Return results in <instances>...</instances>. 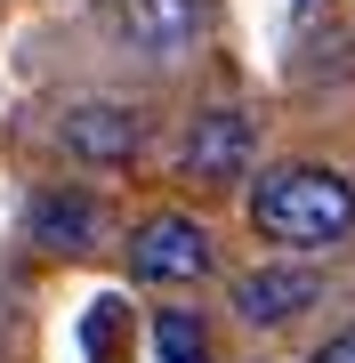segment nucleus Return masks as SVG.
Here are the masks:
<instances>
[{
	"mask_svg": "<svg viewBox=\"0 0 355 363\" xmlns=\"http://www.w3.org/2000/svg\"><path fill=\"white\" fill-rule=\"evenodd\" d=\"M242 210H250V234L259 242L315 259V250L355 234V178L331 169V162H275V169H259V186H250Z\"/></svg>",
	"mask_w": 355,
	"mask_h": 363,
	"instance_id": "nucleus-1",
	"label": "nucleus"
},
{
	"mask_svg": "<svg viewBox=\"0 0 355 363\" xmlns=\"http://www.w3.org/2000/svg\"><path fill=\"white\" fill-rule=\"evenodd\" d=\"M210 267H218V242H210V226L186 218V210H154V218L130 226V274L137 283L186 291V283H202Z\"/></svg>",
	"mask_w": 355,
	"mask_h": 363,
	"instance_id": "nucleus-2",
	"label": "nucleus"
},
{
	"mask_svg": "<svg viewBox=\"0 0 355 363\" xmlns=\"http://www.w3.org/2000/svg\"><path fill=\"white\" fill-rule=\"evenodd\" d=\"M250 162H259V121L242 105H202L178 138V178H194V186H235L250 178Z\"/></svg>",
	"mask_w": 355,
	"mask_h": 363,
	"instance_id": "nucleus-3",
	"label": "nucleus"
},
{
	"mask_svg": "<svg viewBox=\"0 0 355 363\" xmlns=\"http://www.w3.org/2000/svg\"><path fill=\"white\" fill-rule=\"evenodd\" d=\"M202 25H210V0H121V49L154 73L186 65L202 49Z\"/></svg>",
	"mask_w": 355,
	"mask_h": 363,
	"instance_id": "nucleus-4",
	"label": "nucleus"
},
{
	"mask_svg": "<svg viewBox=\"0 0 355 363\" xmlns=\"http://www.w3.org/2000/svg\"><path fill=\"white\" fill-rule=\"evenodd\" d=\"M57 145L81 162V169H130L145 154V113L121 97H97V105H73L57 121Z\"/></svg>",
	"mask_w": 355,
	"mask_h": 363,
	"instance_id": "nucleus-5",
	"label": "nucleus"
},
{
	"mask_svg": "<svg viewBox=\"0 0 355 363\" xmlns=\"http://www.w3.org/2000/svg\"><path fill=\"white\" fill-rule=\"evenodd\" d=\"M25 234L40 250H57V259H81V250H97V234H106V210H97V194H81V186H49V194H33Z\"/></svg>",
	"mask_w": 355,
	"mask_h": 363,
	"instance_id": "nucleus-6",
	"label": "nucleus"
},
{
	"mask_svg": "<svg viewBox=\"0 0 355 363\" xmlns=\"http://www.w3.org/2000/svg\"><path fill=\"white\" fill-rule=\"evenodd\" d=\"M315 298H323V283H315L307 267H259V274L235 283V315H242L250 331H283L291 315L315 307Z\"/></svg>",
	"mask_w": 355,
	"mask_h": 363,
	"instance_id": "nucleus-7",
	"label": "nucleus"
},
{
	"mask_svg": "<svg viewBox=\"0 0 355 363\" xmlns=\"http://www.w3.org/2000/svg\"><path fill=\"white\" fill-rule=\"evenodd\" d=\"M154 363H210V331L194 307H162L154 315Z\"/></svg>",
	"mask_w": 355,
	"mask_h": 363,
	"instance_id": "nucleus-8",
	"label": "nucleus"
},
{
	"mask_svg": "<svg viewBox=\"0 0 355 363\" xmlns=\"http://www.w3.org/2000/svg\"><path fill=\"white\" fill-rule=\"evenodd\" d=\"M81 347H89V363H121V307H113V298H97V307H89Z\"/></svg>",
	"mask_w": 355,
	"mask_h": 363,
	"instance_id": "nucleus-9",
	"label": "nucleus"
},
{
	"mask_svg": "<svg viewBox=\"0 0 355 363\" xmlns=\"http://www.w3.org/2000/svg\"><path fill=\"white\" fill-rule=\"evenodd\" d=\"M315 363H355V323H347V331H331V339H323V355H315Z\"/></svg>",
	"mask_w": 355,
	"mask_h": 363,
	"instance_id": "nucleus-10",
	"label": "nucleus"
}]
</instances>
